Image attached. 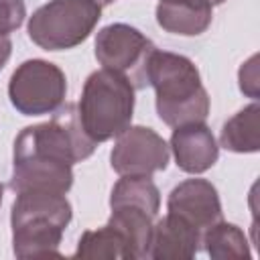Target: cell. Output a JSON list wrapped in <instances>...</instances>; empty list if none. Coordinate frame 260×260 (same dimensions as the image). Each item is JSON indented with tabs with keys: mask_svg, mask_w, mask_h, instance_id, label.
<instances>
[{
	"mask_svg": "<svg viewBox=\"0 0 260 260\" xmlns=\"http://www.w3.org/2000/svg\"><path fill=\"white\" fill-rule=\"evenodd\" d=\"M148 85L154 87L156 114L167 126L205 122L209 116L207 89L189 57L154 49L148 59Z\"/></svg>",
	"mask_w": 260,
	"mask_h": 260,
	"instance_id": "cell-1",
	"label": "cell"
},
{
	"mask_svg": "<svg viewBox=\"0 0 260 260\" xmlns=\"http://www.w3.org/2000/svg\"><path fill=\"white\" fill-rule=\"evenodd\" d=\"M73 217V207L63 193L20 191L12 203V252L16 258L61 256L63 232Z\"/></svg>",
	"mask_w": 260,
	"mask_h": 260,
	"instance_id": "cell-2",
	"label": "cell"
},
{
	"mask_svg": "<svg viewBox=\"0 0 260 260\" xmlns=\"http://www.w3.org/2000/svg\"><path fill=\"white\" fill-rule=\"evenodd\" d=\"M77 112L93 142L112 140L132 124L134 85L122 73L102 67L85 79Z\"/></svg>",
	"mask_w": 260,
	"mask_h": 260,
	"instance_id": "cell-3",
	"label": "cell"
},
{
	"mask_svg": "<svg viewBox=\"0 0 260 260\" xmlns=\"http://www.w3.org/2000/svg\"><path fill=\"white\" fill-rule=\"evenodd\" d=\"M95 146L98 142H93L81 126L77 106L65 104L53 112L49 122L20 130L14 140L12 158H41L73 167L89 158Z\"/></svg>",
	"mask_w": 260,
	"mask_h": 260,
	"instance_id": "cell-4",
	"label": "cell"
},
{
	"mask_svg": "<svg viewBox=\"0 0 260 260\" xmlns=\"http://www.w3.org/2000/svg\"><path fill=\"white\" fill-rule=\"evenodd\" d=\"M100 18L95 0H49L28 18V37L45 51H67L81 45Z\"/></svg>",
	"mask_w": 260,
	"mask_h": 260,
	"instance_id": "cell-5",
	"label": "cell"
},
{
	"mask_svg": "<svg viewBox=\"0 0 260 260\" xmlns=\"http://www.w3.org/2000/svg\"><path fill=\"white\" fill-rule=\"evenodd\" d=\"M67 77L59 65L45 59L22 61L8 81L10 104L22 116H45L65 104Z\"/></svg>",
	"mask_w": 260,
	"mask_h": 260,
	"instance_id": "cell-6",
	"label": "cell"
},
{
	"mask_svg": "<svg viewBox=\"0 0 260 260\" xmlns=\"http://www.w3.org/2000/svg\"><path fill=\"white\" fill-rule=\"evenodd\" d=\"M154 49L148 37L124 22L108 24L95 35V59L100 65L122 73L134 89L148 85V59Z\"/></svg>",
	"mask_w": 260,
	"mask_h": 260,
	"instance_id": "cell-7",
	"label": "cell"
},
{
	"mask_svg": "<svg viewBox=\"0 0 260 260\" xmlns=\"http://www.w3.org/2000/svg\"><path fill=\"white\" fill-rule=\"evenodd\" d=\"M110 152V165L118 175L152 177L165 171L171 158V148L160 134L148 126H128Z\"/></svg>",
	"mask_w": 260,
	"mask_h": 260,
	"instance_id": "cell-8",
	"label": "cell"
},
{
	"mask_svg": "<svg viewBox=\"0 0 260 260\" xmlns=\"http://www.w3.org/2000/svg\"><path fill=\"white\" fill-rule=\"evenodd\" d=\"M167 213L181 217L201 234L213 223L223 219L221 201L217 189L207 179H185L167 199Z\"/></svg>",
	"mask_w": 260,
	"mask_h": 260,
	"instance_id": "cell-9",
	"label": "cell"
},
{
	"mask_svg": "<svg viewBox=\"0 0 260 260\" xmlns=\"http://www.w3.org/2000/svg\"><path fill=\"white\" fill-rule=\"evenodd\" d=\"M175 162L189 175H201L209 171L219 156V146L213 132L205 122H193L177 126L171 134V146Z\"/></svg>",
	"mask_w": 260,
	"mask_h": 260,
	"instance_id": "cell-10",
	"label": "cell"
},
{
	"mask_svg": "<svg viewBox=\"0 0 260 260\" xmlns=\"http://www.w3.org/2000/svg\"><path fill=\"white\" fill-rule=\"evenodd\" d=\"M10 189L20 191H51L63 193L73 187V167L41 160V158H12Z\"/></svg>",
	"mask_w": 260,
	"mask_h": 260,
	"instance_id": "cell-11",
	"label": "cell"
},
{
	"mask_svg": "<svg viewBox=\"0 0 260 260\" xmlns=\"http://www.w3.org/2000/svg\"><path fill=\"white\" fill-rule=\"evenodd\" d=\"M201 250V232L177 215L167 213L154 221L148 258L152 260H189Z\"/></svg>",
	"mask_w": 260,
	"mask_h": 260,
	"instance_id": "cell-12",
	"label": "cell"
},
{
	"mask_svg": "<svg viewBox=\"0 0 260 260\" xmlns=\"http://www.w3.org/2000/svg\"><path fill=\"white\" fill-rule=\"evenodd\" d=\"M213 18V6L207 0H158L156 22L162 30L197 37L205 32Z\"/></svg>",
	"mask_w": 260,
	"mask_h": 260,
	"instance_id": "cell-13",
	"label": "cell"
},
{
	"mask_svg": "<svg viewBox=\"0 0 260 260\" xmlns=\"http://www.w3.org/2000/svg\"><path fill=\"white\" fill-rule=\"evenodd\" d=\"M154 221H156L154 213H150L148 209H144L140 205H130V203L114 205L112 215L108 219V223H112L114 228H118L124 234L132 260L148 258Z\"/></svg>",
	"mask_w": 260,
	"mask_h": 260,
	"instance_id": "cell-14",
	"label": "cell"
},
{
	"mask_svg": "<svg viewBox=\"0 0 260 260\" xmlns=\"http://www.w3.org/2000/svg\"><path fill=\"white\" fill-rule=\"evenodd\" d=\"M260 106L258 102L242 108L221 128L219 144L232 152H258L260 150Z\"/></svg>",
	"mask_w": 260,
	"mask_h": 260,
	"instance_id": "cell-15",
	"label": "cell"
},
{
	"mask_svg": "<svg viewBox=\"0 0 260 260\" xmlns=\"http://www.w3.org/2000/svg\"><path fill=\"white\" fill-rule=\"evenodd\" d=\"M201 248L213 260H242L252 256L244 230L223 219L201 234Z\"/></svg>",
	"mask_w": 260,
	"mask_h": 260,
	"instance_id": "cell-16",
	"label": "cell"
},
{
	"mask_svg": "<svg viewBox=\"0 0 260 260\" xmlns=\"http://www.w3.org/2000/svg\"><path fill=\"white\" fill-rule=\"evenodd\" d=\"M75 258H108V260H132L124 234L106 223L98 230H87L77 242Z\"/></svg>",
	"mask_w": 260,
	"mask_h": 260,
	"instance_id": "cell-17",
	"label": "cell"
},
{
	"mask_svg": "<svg viewBox=\"0 0 260 260\" xmlns=\"http://www.w3.org/2000/svg\"><path fill=\"white\" fill-rule=\"evenodd\" d=\"M140 205L150 213L158 215L160 209V191L152 183L150 177H136V175H120L118 183L110 195V207L114 205Z\"/></svg>",
	"mask_w": 260,
	"mask_h": 260,
	"instance_id": "cell-18",
	"label": "cell"
},
{
	"mask_svg": "<svg viewBox=\"0 0 260 260\" xmlns=\"http://www.w3.org/2000/svg\"><path fill=\"white\" fill-rule=\"evenodd\" d=\"M26 18L24 0H0V35H10Z\"/></svg>",
	"mask_w": 260,
	"mask_h": 260,
	"instance_id": "cell-19",
	"label": "cell"
},
{
	"mask_svg": "<svg viewBox=\"0 0 260 260\" xmlns=\"http://www.w3.org/2000/svg\"><path fill=\"white\" fill-rule=\"evenodd\" d=\"M258 55H252L242 67H240V73H238V79H240V89L258 100Z\"/></svg>",
	"mask_w": 260,
	"mask_h": 260,
	"instance_id": "cell-20",
	"label": "cell"
},
{
	"mask_svg": "<svg viewBox=\"0 0 260 260\" xmlns=\"http://www.w3.org/2000/svg\"><path fill=\"white\" fill-rule=\"evenodd\" d=\"M12 55V41L6 35H0V71L4 69V65L8 63Z\"/></svg>",
	"mask_w": 260,
	"mask_h": 260,
	"instance_id": "cell-21",
	"label": "cell"
},
{
	"mask_svg": "<svg viewBox=\"0 0 260 260\" xmlns=\"http://www.w3.org/2000/svg\"><path fill=\"white\" fill-rule=\"evenodd\" d=\"M100 6H108V4H112V2H116V0H95Z\"/></svg>",
	"mask_w": 260,
	"mask_h": 260,
	"instance_id": "cell-22",
	"label": "cell"
},
{
	"mask_svg": "<svg viewBox=\"0 0 260 260\" xmlns=\"http://www.w3.org/2000/svg\"><path fill=\"white\" fill-rule=\"evenodd\" d=\"M2 195H4V185L0 183V205H2Z\"/></svg>",
	"mask_w": 260,
	"mask_h": 260,
	"instance_id": "cell-23",
	"label": "cell"
}]
</instances>
